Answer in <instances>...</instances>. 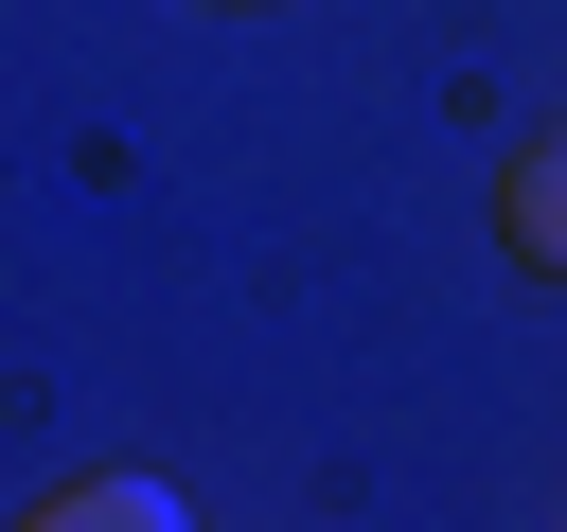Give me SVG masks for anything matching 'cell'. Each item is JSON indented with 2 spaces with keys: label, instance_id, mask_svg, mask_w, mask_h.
Segmentation results:
<instances>
[{
  "label": "cell",
  "instance_id": "obj_1",
  "mask_svg": "<svg viewBox=\"0 0 567 532\" xmlns=\"http://www.w3.org/2000/svg\"><path fill=\"white\" fill-rule=\"evenodd\" d=\"M496 231H514V266H549V284H567V142H532V160L496 177Z\"/></svg>",
  "mask_w": 567,
  "mask_h": 532
},
{
  "label": "cell",
  "instance_id": "obj_2",
  "mask_svg": "<svg viewBox=\"0 0 567 532\" xmlns=\"http://www.w3.org/2000/svg\"><path fill=\"white\" fill-rule=\"evenodd\" d=\"M177 514H195V497H159L142 461H124V479H71V497H35V532H177Z\"/></svg>",
  "mask_w": 567,
  "mask_h": 532
}]
</instances>
